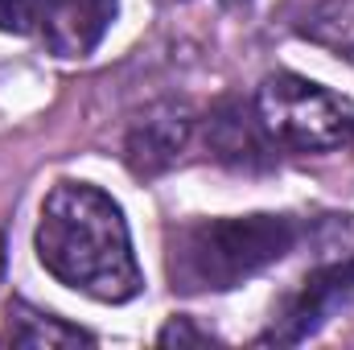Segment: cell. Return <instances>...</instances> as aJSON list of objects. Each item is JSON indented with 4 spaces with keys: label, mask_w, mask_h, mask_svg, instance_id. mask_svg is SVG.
<instances>
[{
    "label": "cell",
    "mask_w": 354,
    "mask_h": 350,
    "mask_svg": "<svg viewBox=\"0 0 354 350\" xmlns=\"http://www.w3.org/2000/svg\"><path fill=\"white\" fill-rule=\"evenodd\" d=\"M115 12L120 0H33V29L54 58H87Z\"/></svg>",
    "instance_id": "cell-5"
},
{
    "label": "cell",
    "mask_w": 354,
    "mask_h": 350,
    "mask_svg": "<svg viewBox=\"0 0 354 350\" xmlns=\"http://www.w3.org/2000/svg\"><path fill=\"white\" fill-rule=\"evenodd\" d=\"M33 248L58 284L91 301L124 305L145 288L120 202L91 181H58L46 194Z\"/></svg>",
    "instance_id": "cell-1"
},
{
    "label": "cell",
    "mask_w": 354,
    "mask_h": 350,
    "mask_svg": "<svg viewBox=\"0 0 354 350\" xmlns=\"http://www.w3.org/2000/svg\"><path fill=\"white\" fill-rule=\"evenodd\" d=\"M297 33L354 66V0H317L297 21Z\"/></svg>",
    "instance_id": "cell-8"
},
{
    "label": "cell",
    "mask_w": 354,
    "mask_h": 350,
    "mask_svg": "<svg viewBox=\"0 0 354 350\" xmlns=\"http://www.w3.org/2000/svg\"><path fill=\"white\" fill-rule=\"evenodd\" d=\"M256 120L268 145L288 153H334L354 140V103L292 71L268 75L256 91Z\"/></svg>",
    "instance_id": "cell-4"
},
{
    "label": "cell",
    "mask_w": 354,
    "mask_h": 350,
    "mask_svg": "<svg viewBox=\"0 0 354 350\" xmlns=\"http://www.w3.org/2000/svg\"><path fill=\"white\" fill-rule=\"evenodd\" d=\"M157 342H161V347H210L214 338H210L206 330H198L189 317H174V322L157 334Z\"/></svg>",
    "instance_id": "cell-10"
},
{
    "label": "cell",
    "mask_w": 354,
    "mask_h": 350,
    "mask_svg": "<svg viewBox=\"0 0 354 350\" xmlns=\"http://www.w3.org/2000/svg\"><path fill=\"white\" fill-rule=\"evenodd\" d=\"M0 342H8V347H91L95 338L79 326H66L62 317H50L25 301H12Z\"/></svg>",
    "instance_id": "cell-7"
},
{
    "label": "cell",
    "mask_w": 354,
    "mask_h": 350,
    "mask_svg": "<svg viewBox=\"0 0 354 350\" xmlns=\"http://www.w3.org/2000/svg\"><path fill=\"white\" fill-rule=\"evenodd\" d=\"M189 132H194V120H189L185 107H174V103L153 107L149 116H140L132 124V132L124 140L128 169L140 177H153V174H161V169H169L177 157L185 153Z\"/></svg>",
    "instance_id": "cell-6"
},
{
    "label": "cell",
    "mask_w": 354,
    "mask_h": 350,
    "mask_svg": "<svg viewBox=\"0 0 354 350\" xmlns=\"http://www.w3.org/2000/svg\"><path fill=\"white\" fill-rule=\"evenodd\" d=\"M210 145L218 149V157L239 161V165L264 157L268 136H264V128H260V120H256V107H252V116H248L243 107H223V111H214V116H210Z\"/></svg>",
    "instance_id": "cell-9"
},
{
    "label": "cell",
    "mask_w": 354,
    "mask_h": 350,
    "mask_svg": "<svg viewBox=\"0 0 354 350\" xmlns=\"http://www.w3.org/2000/svg\"><path fill=\"white\" fill-rule=\"evenodd\" d=\"M33 0H0V33H29Z\"/></svg>",
    "instance_id": "cell-11"
},
{
    "label": "cell",
    "mask_w": 354,
    "mask_h": 350,
    "mask_svg": "<svg viewBox=\"0 0 354 350\" xmlns=\"http://www.w3.org/2000/svg\"><path fill=\"white\" fill-rule=\"evenodd\" d=\"M301 239L288 214L198 219L169 231L165 268L177 293H227L280 264Z\"/></svg>",
    "instance_id": "cell-2"
},
{
    "label": "cell",
    "mask_w": 354,
    "mask_h": 350,
    "mask_svg": "<svg viewBox=\"0 0 354 350\" xmlns=\"http://www.w3.org/2000/svg\"><path fill=\"white\" fill-rule=\"evenodd\" d=\"M4 260L8 256H4V235H0V280H4Z\"/></svg>",
    "instance_id": "cell-12"
},
{
    "label": "cell",
    "mask_w": 354,
    "mask_h": 350,
    "mask_svg": "<svg viewBox=\"0 0 354 350\" xmlns=\"http://www.w3.org/2000/svg\"><path fill=\"white\" fill-rule=\"evenodd\" d=\"M313 264L297 280L292 293L276 305L268 330L260 334L264 347H297L317 334L338 309L354 305V214H326L309 227Z\"/></svg>",
    "instance_id": "cell-3"
}]
</instances>
